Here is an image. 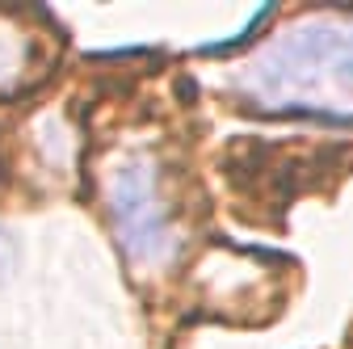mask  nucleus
<instances>
[{
    "label": "nucleus",
    "mask_w": 353,
    "mask_h": 349,
    "mask_svg": "<svg viewBox=\"0 0 353 349\" xmlns=\"http://www.w3.org/2000/svg\"><path fill=\"white\" fill-rule=\"evenodd\" d=\"M265 110L353 118V21H303L270 42L240 76Z\"/></svg>",
    "instance_id": "obj_1"
},
{
    "label": "nucleus",
    "mask_w": 353,
    "mask_h": 349,
    "mask_svg": "<svg viewBox=\"0 0 353 349\" xmlns=\"http://www.w3.org/2000/svg\"><path fill=\"white\" fill-rule=\"evenodd\" d=\"M105 206L114 236L139 270H156L176 252V232L160 198V177L148 156H126L105 177Z\"/></svg>",
    "instance_id": "obj_2"
},
{
    "label": "nucleus",
    "mask_w": 353,
    "mask_h": 349,
    "mask_svg": "<svg viewBox=\"0 0 353 349\" xmlns=\"http://www.w3.org/2000/svg\"><path fill=\"white\" fill-rule=\"evenodd\" d=\"M26 59H30V42H26L13 26H0V93H5L9 84L21 80Z\"/></svg>",
    "instance_id": "obj_3"
},
{
    "label": "nucleus",
    "mask_w": 353,
    "mask_h": 349,
    "mask_svg": "<svg viewBox=\"0 0 353 349\" xmlns=\"http://www.w3.org/2000/svg\"><path fill=\"white\" fill-rule=\"evenodd\" d=\"M9 261H13V240H9L5 232H0V274L9 270Z\"/></svg>",
    "instance_id": "obj_4"
}]
</instances>
